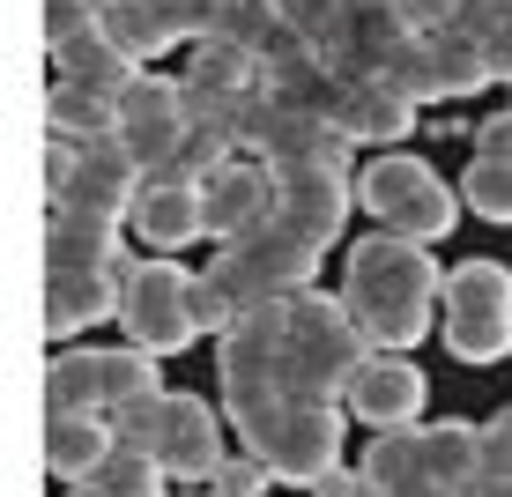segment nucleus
<instances>
[{
    "label": "nucleus",
    "mask_w": 512,
    "mask_h": 497,
    "mask_svg": "<svg viewBox=\"0 0 512 497\" xmlns=\"http://www.w3.org/2000/svg\"><path fill=\"white\" fill-rule=\"evenodd\" d=\"M342 305L357 319V334L372 342V357H401L431 334V312L446 305V275H438L431 245H409V238H372L349 253V275H342Z\"/></svg>",
    "instance_id": "1"
},
{
    "label": "nucleus",
    "mask_w": 512,
    "mask_h": 497,
    "mask_svg": "<svg viewBox=\"0 0 512 497\" xmlns=\"http://www.w3.org/2000/svg\"><path fill=\"white\" fill-rule=\"evenodd\" d=\"M245 438V453L275 475V483L312 490L320 475L342 468V401H297V394H268V401H223Z\"/></svg>",
    "instance_id": "2"
},
{
    "label": "nucleus",
    "mask_w": 512,
    "mask_h": 497,
    "mask_svg": "<svg viewBox=\"0 0 512 497\" xmlns=\"http://www.w3.org/2000/svg\"><path fill=\"white\" fill-rule=\"evenodd\" d=\"M372 364V342L357 334L342 297H297L290 305V342H282V386L297 401H349L357 371Z\"/></svg>",
    "instance_id": "3"
},
{
    "label": "nucleus",
    "mask_w": 512,
    "mask_h": 497,
    "mask_svg": "<svg viewBox=\"0 0 512 497\" xmlns=\"http://www.w3.org/2000/svg\"><path fill=\"white\" fill-rule=\"evenodd\" d=\"M208 282L231 297L238 319L260 312V305H290V297H312V282H320V245L297 238L290 223H260L253 238L223 245Z\"/></svg>",
    "instance_id": "4"
},
{
    "label": "nucleus",
    "mask_w": 512,
    "mask_h": 497,
    "mask_svg": "<svg viewBox=\"0 0 512 497\" xmlns=\"http://www.w3.org/2000/svg\"><path fill=\"white\" fill-rule=\"evenodd\" d=\"M119 327L149 357L193 349L201 342V327H193V275L179 260H127V275H119Z\"/></svg>",
    "instance_id": "5"
},
{
    "label": "nucleus",
    "mask_w": 512,
    "mask_h": 497,
    "mask_svg": "<svg viewBox=\"0 0 512 497\" xmlns=\"http://www.w3.org/2000/svg\"><path fill=\"white\" fill-rule=\"evenodd\" d=\"M446 349L461 364L512 357V268L498 260H461L446 275Z\"/></svg>",
    "instance_id": "6"
},
{
    "label": "nucleus",
    "mask_w": 512,
    "mask_h": 497,
    "mask_svg": "<svg viewBox=\"0 0 512 497\" xmlns=\"http://www.w3.org/2000/svg\"><path fill=\"white\" fill-rule=\"evenodd\" d=\"M268 171H275V223H290L297 238L327 253L334 230L357 208V164H268Z\"/></svg>",
    "instance_id": "7"
},
{
    "label": "nucleus",
    "mask_w": 512,
    "mask_h": 497,
    "mask_svg": "<svg viewBox=\"0 0 512 497\" xmlns=\"http://www.w3.org/2000/svg\"><path fill=\"white\" fill-rule=\"evenodd\" d=\"M119 141L134 149V164L149 171H179L186 164V82H164L141 67V82L119 97Z\"/></svg>",
    "instance_id": "8"
},
{
    "label": "nucleus",
    "mask_w": 512,
    "mask_h": 497,
    "mask_svg": "<svg viewBox=\"0 0 512 497\" xmlns=\"http://www.w3.org/2000/svg\"><path fill=\"white\" fill-rule=\"evenodd\" d=\"M245 149H253L260 164H349V141L334 134L320 112H305V104H290V97H268V90L253 104Z\"/></svg>",
    "instance_id": "9"
},
{
    "label": "nucleus",
    "mask_w": 512,
    "mask_h": 497,
    "mask_svg": "<svg viewBox=\"0 0 512 497\" xmlns=\"http://www.w3.org/2000/svg\"><path fill=\"white\" fill-rule=\"evenodd\" d=\"M260 223H275V171L268 164H223L201 179V230L216 245L253 238Z\"/></svg>",
    "instance_id": "10"
},
{
    "label": "nucleus",
    "mask_w": 512,
    "mask_h": 497,
    "mask_svg": "<svg viewBox=\"0 0 512 497\" xmlns=\"http://www.w3.org/2000/svg\"><path fill=\"white\" fill-rule=\"evenodd\" d=\"M45 275H127V260H119V223L97 216V208L52 201V216H45Z\"/></svg>",
    "instance_id": "11"
},
{
    "label": "nucleus",
    "mask_w": 512,
    "mask_h": 497,
    "mask_svg": "<svg viewBox=\"0 0 512 497\" xmlns=\"http://www.w3.org/2000/svg\"><path fill=\"white\" fill-rule=\"evenodd\" d=\"M223 423L201 408V394H171L164 401V431H156V468L171 483H216L223 468Z\"/></svg>",
    "instance_id": "12"
},
{
    "label": "nucleus",
    "mask_w": 512,
    "mask_h": 497,
    "mask_svg": "<svg viewBox=\"0 0 512 497\" xmlns=\"http://www.w3.org/2000/svg\"><path fill=\"white\" fill-rule=\"evenodd\" d=\"M127 223L156 245V253H179V245L208 238V230H201V171L179 164V171H156V179H141V201H134Z\"/></svg>",
    "instance_id": "13"
},
{
    "label": "nucleus",
    "mask_w": 512,
    "mask_h": 497,
    "mask_svg": "<svg viewBox=\"0 0 512 497\" xmlns=\"http://www.w3.org/2000/svg\"><path fill=\"white\" fill-rule=\"evenodd\" d=\"M342 408L372 423V438L379 431H416V416H423V371L409 357H372L357 371V386H349Z\"/></svg>",
    "instance_id": "14"
},
{
    "label": "nucleus",
    "mask_w": 512,
    "mask_h": 497,
    "mask_svg": "<svg viewBox=\"0 0 512 497\" xmlns=\"http://www.w3.org/2000/svg\"><path fill=\"white\" fill-rule=\"evenodd\" d=\"M112 453H119L112 416H45V468H52V483H67V490L97 483V475L112 468Z\"/></svg>",
    "instance_id": "15"
},
{
    "label": "nucleus",
    "mask_w": 512,
    "mask_h": 497,
    "mask_svg": "<svg viewBox=\"0 0 512 497\" xmlns=\"http://www.w3.org/2000/svg\"><path fill=\"white\" fill-rule=\"evenodd\" d=\"M141 179H149V171H141L134 149L112 134V141H90V149H82V171H75V193H67V201L97 208V216H112V223H127L134 201H141Z\"/></svg>",
    "instance_id": "16"
},
{
    "label": "nucleus",
    "mask_w": 512,
    "mask_h": 497,
    "mask_svg": "<svg viewBox=\"0 0 512 497\" xmlns=\"http://www.w3.org/2000/svg\"><path fill=\"white\" fill-rule=\"evenodd\" d=\"M327 127L342 134L349 149H364V141H401V134L416 127V104L394 97L379 75H364V82H342V97H334Z\"/></svg>",
    "instance_id": "17"
},
{
    "label": "nucleus",
    "mask_w": 512,
    "mask_h": 497,
    "mask_svg": "<svg viewBox=\"0 0 512 497\" xmlns=\"http://www.w3.org/2000/svg\"><path fill=\"white\" fill-rule=\"evenodd\" d=\"M119 312V275H45V334L75 342L82 327Z\"/></svg>",
    "instance_id": "18"
},
{
    "label": "nucleus",
    "mask_w": 512,
    "mask_h": 497,
    "mask_svg": "<svg viewBox=\"0 0 512 497\" xmlns=\"http://www.w3.org/2000/svg\"><path fill=\"white\" fill-rule=\"evenodd\" d=\"M45 416H112L104 349H52V364H45Z\"/></svg>",
    "instance_id": "19"
},
{
    "label": "nucleus",
    "mask_w": 512,
    "mask_h": 497,
    "mask_svg": "<svg viewBox=\"0 0 512 497\" xmlns=\"http://www.w3.org/2000/svg\"><path fill=\"white\" fill-rule=\"evenodd\" d=\"M52 67H60V82H75V90H90V97H112V104L141 82V67L104 38V23L90 30V38H75L67 52H52Z\"/></svg>",
    "instance_id": "20"
},
{
    "label": "nucleus",
    "mask_w": 512,
    "mask_h": 497,
    "mask_svg": "<svg viewBox=\"0 0 512 497\" xmlns=\"http://www.w3.org/2000/svg\"><path fill=\"white\" fill-rule=\"evenodd\" d=\"M431 186H438V171L423 164V156H379V164H364V171H357V208L386 230V223L401 216V208L416 201V193H431Z\"/></svg>",
    "instance_id": "21"
},
{
    "label": "nucleus",
    "mask_w": 512,
    "mask_h": 497,
    "mask_svg": "<svg viewBox=\"0 0 512 497\" xmlns=\"http://www.w3.org/2000/svg\"><path fill=\"white\" fill-rule=\"evenodd\" d=\"M423 468L438 490L468 497L483 475V423H423Z\"/></svg>",
    "instance_id": "22"
},
{
    "label": "nucleus",
    "mask_w": 512,
    "mask_h": 497,
    "mask_svg": "<svg viewBox=\"0 0 512 497\" xmlns=\"http://www.w3.org/2000/svg\"><path fill=\"white\" fill-rule=\"evenodd\" d=\"M186 90H216V97H260L268 82H260V60L253 52H238L231 38H201L186 52Z\"/></svg>",
    "instance_id": "23"
},
{
    "label": "nucleus",
    "mask_w": 512,
    "mask_h": 497,
    "mask_svg": "<svg viewBox=\"0 0 512 497\" xmlns=\"http://www.w3.org/2000/svg\"><path fill=\"white\" fill-rule=\"evenodd\" d=\"M45 134H67V141H112L119 134V104L112 97H90V90H75V82H60L52 75V97H45Z\"/></svg>",
    "instance_id": "24"
},
{
    "label": "nucleus",
    "mask_w": 512,
    "mask_h": 497,
    "mask_svg": "<svg viewBox=\"0 0 512 497\" xmlns=\"http://www.w3.org/2000/svg\"><path fill=\"white\" fill-rule=\"evenodd\" d=\"M104 38L127 52L134 67H149L156 52H171V45H179V30H171L164 0H119V8H104Z\"/></svg>",
    "instance_id": "25"
},
{
    "label": "nucleus",
    "mask_w": 512,
    "mask_h": 497,
    "mask_svg": "<svg viewBox=\"0 0 512 497\" xmlns=\"http://www.w3.org/2000/svg\"><path fill=\"white\" fill-rule=\"evenodd\" d=\"M431 45V75H438V97H475L498 67H490V45L483 38H468L461 23L453 30H438V38H423Z\"/></svg>",
    "instance_id": "26"
},
{
    "label": "nucleus",
    "mask_w": 512,
    "mask_h": 497,
    "mask_svg": "<svg viewBox=\"0 0 512 497\" xmlns=\"http://www.w3.org/2000/svg\"><path fill=\"white\" fill-rule=\"evenodd\" d=\"M357 468H364V483H372L379 497H394L409 483H431V468H423V423H416V431H379Z\"/></svg>",
    "instance_id": "27"
},
{
    "label": "nucleus",
    "mask_w": 512,
    "mask_h": 497,
    "mask_svg": "<svg viewBox=\"0 0 512 497\" xmlns=\"http://www.w3.org/2000/svg\"><path fill=\"white\" fill-rule=\"evenodd\" d=\"M461 201L483 223H512V164H505V156H475L468 179H461Z\"/></svg>",
    "instance_id": "28"
},
{
    "label": "nucleus",
    "mask_w": 512,
    "mask_h": 497,
    "mask_svg": "<svg viewBox=\"0 0 512 497\" xmlns=\"http://www.w3.org/2000/svg\"><path fill=\"white\" fill-rule=\"evenodd\" d=\"M282 23H290V15H282V0H231V8H223V30H216V38H231L238 52H253V60H260V52L275 45V30H282Z\"/></svg>",
    "instance_id": "29"
},
{
    "label": "nucleus",
    "mask_w": 512,
    "mask_h": 497,
    "mask_svg": "<svg viewBox=\"0 0 512 497\" xmlns=\"http://www.w3.org/2000/svg\"><path fill=\"white\" fill-rule=\"evenodd\" d=\"M453 216H461V201H453L446 186H431V193H416L409 208H401L394 223H386V238H409V245H438L453 230Z\"/></svg>",
    "instance_id": "30"
},
{
    "label": "nucleus",
    "mask_w": 512,
    "mask_h": 497,
    "mask_svg": "<svg viewBox=\"0 0 512 497\" xmlns=\"http://www.w3.org/2000/svg\"><path fill=\"white\" fill-rule=\"evenodd\" d=\"M379 82H386L394 97H409V104H431V97H438V75H431V45H423V38H409V45L394 52V60L379 67Z\"/></svg>",
    "instance_id": "31"
},
{
    "label": "nucleus",
    "mask_w": 512,
    "mask_h": 497,
    "mask_svg": "<svg viewBox=\"0 0 512 497\" xmlns=\"http://www.w3.org/2000/svg\"><path fill=\"white\" fill-rule=\"evenodd\" d=\"M164 483L171 475L156 468L149 453H112V468H104L90 490H104V497H164Z\"/></svg>",
    "instance_id": "32"
},
{
    "label": "nucleus",
    "mask_w": 512,
    "mask_h": 497,
    "mask_svg": "<svg viewBox=\"0 0 512 497\" xmlns=\"http://www.w3.org/2000/svg\"><path fill=\"white\" fill-rule=\"evenodd\" d=\"M97 23H104L97 0H45V52H67L75 38H90Z\"/></svg>",
    "instance_id": "33"
},
{
    "label": "nucleus",
    "mask_w": 512,
    "mask_h": 497,
    "mask_svg": "<svg viewBox=\"0 0 512 497\" xmlns=\"http://www.w3.org/2000/svg\"><path fill=\"white\" fill-rule=\"evenodd\" d=\"M223 8H231V0H164V15H171V30H179V45L216 38V30H223Z\"/></svg>",
    "instance_id": "34"
},
{
    "label": "nucleus",
    "mask_w": 512,
    "mask_h": 497,
    "mask_svg": "<svg viewBox=\"0 0 512 497\" xmlns=\"http://www.w3.org/2000/svg\"><path fill=\"white\" fill-rule=\"evenodd\" d=\"M268 483H275V475L260 468L253 453H231V460H223V468H216V483H208V497H260Z\"/></svg>",
    "instance_id": "35"
},
{
    "label": "nucleus",
    "mask_w": 512,
    "mask_h": 497,
    "mask_svg": "<svg viewBox=\"0 0 512 497\" xmlns=\"http://www.w3.org/2000/svg\"><path fill=\"white\" fill-rule=\"evenodd\" d=\"M475 483H512V408L483 423V475Z\"/></svg>",
    "instance_id": "36"
},
{
    "label": "nucleus",
    "mask_w": 512,
    "mask_h": 497,
    "mask_svg": "<svg viewBox=\"0 0 512 497\" xmlns=\"http://www.w3.org/2000/svg\"><path fill=\"white\" fill-rule=\"evenodd\" d=\"M461 8H468V0H401V15H409L416 38H438V30H453V23H461Z\"/></svg>",
    "instance_id": "37"
},
{
    "label": "nucleus",
    "mask_w": 512,
    "mask_h": 497,
    "mask_svg": "<svg viewBox=\"0 0 512 497\" xmlns=\"http://www.w3.org/2000/svg\"><path fill=\"white\" fill-rule=\"evenodd\" d=\"M475 156H505V164H512V104L475 127Z\"/></svg>",
    "instance_id": "38"
},
{
    "label": "nucleus",
    "mask_w": 512,
    "mask_h": 497,
    "mask_svg": "<svg viewBox=\"0 0 512 497\" xmlns=\"http://www.w3.org/2000/svg\"><path fill=\"white\" fill-rule=\"evenodd\" d=\"M305 497H379V490L364 483V468H334V475H320Z\"/></svg>",
    "instance_id": "39"
},
{
    "label": "nucleus",
    "mask_w": 512,
    "mask_h": 497,
    "mask_svg": "<svg viewBox=\"0 0 512 497\" xmlns=\"http://www.w3.org/2000/svg\"><path fill=\"white\" fill-rule=\"evenodd\" d=\"M483 45H490V67H498V82H512V23H498Z\"/></svg>",
    "instance_id": "40"
},
{
    "label": "nucleus",
    "mask_w": 512,
    "mask_h": 497,
    "mask_svg": "<svg viewBox=\"0 0 512 497\" xmlns=\"http://www.w3.org/2000/svg\"><path fill=\"white\" fill-rule=\"evenodd\" d=\"M490 8H498V23H512V0H490Z\"/></svg>",
    "instance_id": "41"
},
{
    "label": "nucleus",
    "mask_w": 512,
    "mask_h": 497,
    "mask_svg": "<svg viewBox=\"0 0 512 497\" xmlns=\"http://www.w3.org/2000/svg\"><path fill=\"white\" fill-rule=\"evenodd\" d=\"M97 8H119V0H97Z\"/></svg>",
    "instance_id": "42"
}]
</instances>
